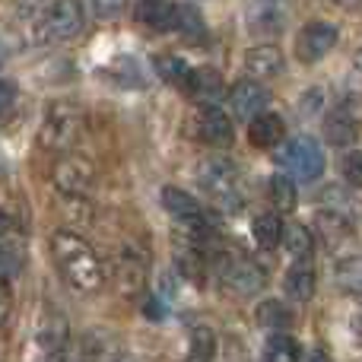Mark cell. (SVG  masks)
Listing matches in <instances>:
<instances>
[{
  "instance_id": "obj_1",
  "label": "cell",
  "mask_w": 362,
  "mask_h": 362,
  "mask_svg": "<svg viewBox=\"0 0 362 362\" xmlns=\"http://www.w3.org/2000/svg\"><path fill=\"white\" fill-rule=\"evenodd\" d=\"M51 255L54 264L61 270V276L76 289V293H95V289L105 283V270L102 261L93 248H89L86 238H80L70 229H57L51 235Z\"/></svg>"
},
{
  "instance_id": "obj_2",
  "label": "cell",
  "mask_w": 362,
  "mask_h": 362,
  "mask_svg": "<svg viewBox=\"0 0 362 362\" xmlns=\"http://www.w3.org/2000/svg\"><path fill=\"white\" fill-rule=\"evenodd\" d=\"M83 4L80 0H51L35 19V42L42 45H61L80 35L83 29Z\"/></svg>"
},
{
  "instance_id": "obj_3",
  "label": "cell",
  "mask_w": 362,
  "mask_h": 362,
  "mask_svg": "<svg viewBox=\"0 0 362 362\" xmlns=\"http://www.w3.org/2000/svg\"><path fill=\"white\" fill-rule=\"evenodd\" d=\"M274 159L283 169V175L289 172V178L308 181V185L325 175V165H327L325 150H321L312 137H293V140H286V144H280L274 150Z\"/></svg>"
},
{
  "instance_id": "obj_4",
  "label": "cell",
  "mask_w": 362,
  "mask_h": 362,
  "mask_svg": "<svg viewBox=\"0 0 362 362\" xmlns=\"http://www.w3.org/2000/svg\"><path fill=\"white\" fill-rule=\"evenodd\" d=\"M197 185L213 197V204L223 210H238L242 197L235 191V165L223 156H204L197 163Z\"/></svg>"
},
{
  "instance_id": "obj_5",
  "label": "cell",
  "mask_w": 362,
  "mask_h": 362,
  "mask_svg": "<svg viewBox=\"0 0 362 362\" xmlns=\"http://www.w3.org/2000/svg\"><path fill=\"white\" fill-rule=\"evenodd\" d=\"M219 283L232 296H257L267 283V274L248 257H232L219 264Z\"/></svg>"
},
{
  "instance_id": "obj_6",
  "label": "cell",
  "mask_w": 362,
  "mask_h": 362,
  "mask_svg": "<svg viewBox=\"0 0 362 362\" xmlns=\"http://www.w3.org/2000/svg\"><path fill=\"white\" fill-rule=\"evenodd\" d=\"M80 131V108L70 105V102H54L45 115V124H42V144L45 146H67L70 140L76 137Z\"/></svg>"
},
{
  "instance_id": "obj_7",
  "label": "cell",
  "mask_w": 362,
  "mask_h": 362,
  "mask_svg": "<svg viewBox=\"0 0 362 362\" xmlns=\"http://www.w3.org/2000/svg\"><path fill=\"white\" fill-rule=\"evenodd\" d=\"M334 45H337V25L315 19V23H308L305 29L299 32V38H296V57H299L302 64H315L331 54Z\"/></svg>"
},
{
  "instance_id": "obj_8",
  "label": "cell",
  "mask_w": 362,
  "mask_h": 362,
  "mask_svg": "<svg viewBox=\"0 0 362 362\" xmlns=\"http://www.w3.org/2000/svg\"><path fill=\"white\" fill-rule=\"evenodd\" d=\"M95 185V165L83 156H64L54 165V187L67 197H80Z\"/></svg>"
},
{
  "instance_id": "obj_9",
  "label": "cell",
  "mask_w": 362,
  "mask_h": 362,
  "mask_svg": "<svg viewBox=\"0 0 362 362\" xmlns=\"http://www.w3.org/2000/svg\"><path fill=\"white\" fill-rule=\"evenodd\" d=\"M181 89H185L194 102H204V108L216 105V102L226 95L223 76H219L213 67H191V74H187V80H185Z\"/></svg>"
},
{
  "instance_id": "obj_10",
  "label": "cell",
  "mask_w": 362,
  "mask_h": 362,
  "mask_svg": "<svg viewBox=\"0 0 362 362\" xmlns=\"http://www.w3.org/2000/svg\"><path fill=\"white\" fill-rule=\"evenodd\" d=\"M267 89L261 86V83H255V80H242V83H235L232 86V93H229V102H232V112L238 115V118H245V121H251L255 115H261L264 108H267Z\"/></svg>"
},
{
  "instance_id": "obj_11",
  "label": "cell",
  "mask_w": 362,
  "mask_h": 362,
  "mask_svg": "<svg viewBox=\"0 0 362 362\" xmlns=\"http://www.w3.org/2000/svg\"><path fill=\"white\" fill-rule=\"evenodd\" d=\"M286 137V124H283L280 115L274 112H261L248 121V140L257 150H276Z\"/></svg>"
},
{
  "instance_id": "obj_12",
  "label": "cell",
  "mask_w": 362,
  "mask_h": 362,
  "mask_svg": "<svg viewBox=\"0 0 362 362\" xmlns=\"http://www.w3.org/2000/svg\"><path fill=\"white\" fill-rule=\"evenodd\" d=\"M359 134V108L356 102H346L340 105L331 118L325 121V137L331 140L334 146H350Z\"/></svg>"
},
{
  "instance_id": "obj_13",
  "label": "cell",
  "mask_w": 362,
  "mask_h": 362,
  "mask_svg": "<svg viewBox=\"0 0 362 362\" xmlns=\"http://www.w3.org/2000/svg\"><path fill=\"white\" fill-rule=\"evenodd\" d=\"M197 137L206 146H229L232 144V121L216 105L200 108L197 115Z\"/></svg>"
},
{
  "instance_id": "obj_14",
  "label": "cell",
  "mask_w": 362,
  "mask_h": 362,
  "mask_svg": "<svg viewBox=\"0 0 362 362\" xmlns=\"http://www.w3.org/2000/svg\"><path fill=\"white\" fill-rule=\"evenodd\" d=\"M283 25H286V13H283V6L276 0H257L248 10V29L255 35L270 38L276 32H283Z\"/></svg>"
},
{
  "instance_id": "obj_15",
  "label": "cell",
  "mask_w": 362,
  "mask_h": 362,
  "mask_svg": "<svg viewBox=\"0 0 362 362\" xmlns=\"http://www.w3.org/2000/svg\"><path fill=\"white\" fill-rule=\"evenodd\" d=\"M175 6L178 4H172V0H137L134 16L156 32H169L175 29Z\"/></svg>"
},
{
  "instance_id": "obj_16",
  "label": "cell",
  "mask_w": 362,
  "mask_h": 362,
  "mask_svg": "<svg viewBox=\"0 0 362 362\" xmlns=\"http://www.w3.org/2000/svg\"><path fill=\"white\" fill-rule=\"evenodd\" d=\"M283 64H286V57L276 45H255L245 54V70L251 76H276L283 70Z\"/></svg>"
},
{
  "instance_id": "obj_17",
  "label": "cell",
  "mask_w": 362,
  "mask_h": 362,
  "mask_svg": "<svg viewBox=\"0 0 362 362\" xmlns=\"http://www.w3.org/2000/svg\"><path fill=\"white\" fill-rule=\"evenodd\" d=\"M67 337H70V327H67V318L57 312H48L42 318V325H38L35 331V344L42 346L45 353H61L64 346H67Z\"/></svg>"
},
{
  "instance_id": "obj_18",
  "label": "cell",
  "mask_w": 362,
  "mask_h": 362,
  "mask_svg": "<svg viewBox=\"0 0 362 362\" xmlns=\"http://www.w3.org/2000/svg\"><path fill=\"white\" fill-rule=\"evenodd\" d=\"M315 289H318V274H315V267H308V264H296V267H289L286 276H283V293L293 302H308L315 296Z\"/></svg>"
},
{
  "instance_id": "obj_19",
  "label": "cell",
  "mask_w": 362,
  "mask_h": 362,
  "mask_svg": "<svg viewBox=\"0 0 362 362\" xmlns=\"http://www.w3.org/2000/svg\"><path fill=\"white\" fill-rule=\"evenodd\" d=\"M280 242H283V248L289 251V257H296L299 264H305L308 257L315 255V232L308 229V226H302V223H289V226H283V235H280Z\"/></svg>"
},
{
  "instance_id": "obj_20",
  "label": "cell",
  "mask_w": 362,
  "mask_h": 362,
  "mask_svg": "<svg viewBox=\"0 0 362 362\" xmlns=\"http://www.w3.org/2000/svg\"><path fill=\"white\" fill-rule=\"evenodd\" d=\"M146 280V257H137L134 248H124L118 257V286L127 296H134Z\"/></svg>"
},
{
  "instance_id": "obj_21",
  "label": "cell",
  "mask_w": 362,
  "mask_h": 362,
  "mask_svg": "<svg viewBox=\"0 0 362 362\" xmlns=\"http://www.w3.org/2000/svg\"><path fill=\"white\" fill-rule=\"evenodd\" d=\"M159 197H163V206L178 219L181 226H191V223H197V219H204L200 204L194 197H187L181 187H163V194H159Z\"/></svg>"
},
{
  "instance_id": "obj_22",
  "label": "cell",
  "mask_w": 362,
  "mask_h": 362,
  "mask_svg": "<svg viewBox=\"0 0 362 362\" xmlns=\"http://www.w3.org/2000/svg\"><path fill=\"white\" fill-rule=\"evenodd\" d=\"M255 318H257V325L261 327L276 331V334H283L289 325H293V312H289L280 299H264L261 305L255 308Z\"/></svg>"
},
{
  "instance_id": "obj_23",
  "label": "cell",
  "mask_w": 362,
  "mask_h": 362,
  "mask_svg": "<svg viewBox=\"0 0 362 362\" xmlns=\"http://www.w3.org/2000/svg\"><path fill=\"white\" fill-rule=\"evenodd\" d=\"M251 232H255V242L261 245V248H276L280 235H283V219L276 216V213H261V216H255V223H251Z\"/></svg>"
},
{
  "instance_id": "obj_24",
  "label": "cell",
  "mask_w": 362,
  "mask_h": 362,
  "mask_svg": "<svg viewBox=\"0 0 362 362\" xmlns=\"http://www.w3.org/2000/svg\"><path fill=\"white\" fill-rule=\"evenodd\" d=\"M299 356H302L299 344L289 334H274L267 340V346H264V359L267 362H299Z\"/></svg>"
},
{
  "instance_id": "obj_25",
  "label": "cell",
  "mask_w": 362,
  "mask_h": 362,
  "mask_svg": "<svg viewBox=\"0 0 362 362\" xmlns=\"http://www.w3.org/2000/svg\"><path fill=\"white\" fill-rule=\"evenodd\" d=\"M270 200L276 204V210H283V213H289V210H296V204H299V194H296V181L289 178V175H274L270 178Z\"/></svg>"
},
{
  "instance_id": "obj_26",
  "label": "cell",
  "mask_w": 362,
  "mask_h": 362,
  "mask_svg": "<svg viewBox=\"0 0 362 362\" xmlns=\"http://www.w3.org/2000/svg\"><path fill=\"white\" fill-rule=\"evenodd\" d=\"M23 264H25V251H23V245H16V242H0V283H6V280H13V276L23 270Z\"/></svg>"
},
{
  "instance_id": "obj_27",
  "label": "cell",
  "mask_w": 362,
  "mask_h": 362,
  "mask_svg": "<svg viewBox=\"0 0 362 362\" xmlns=\"http://www.w3.org/2000/svg\"><path fill=\"white\" fill-rule=\"evenodd\" d=\"M156 74L163 76L165 83H172V86H185V80H187V74H191V67H187L181 57L175 54H163V57H156Z\"/></svg>"
},
{
  "instance_id": "obj_28",
  "label": "cell",
  "mask_w": 362,
  "mask_h": 362,
  "mask_svg": "<svg viewBox=\"0 0 362 362\" xmlns=\"http://www.w3.org/2000/svg\"><path fill=\"white\" fill-rule=\"evenodd\" d=\"M175 29H181L185 35L200 38L204 35V23H200V13L194 6H175Z\"/></svg>"
},
{
  "instance_id": "obj_29",
  "label": "cell",
  "mask_w": 362,
  "mask_h": 362,
  "mask_svg": "<svg viewBox=\"0 0 362 362\" xmlns=\"http://www.w3.org/2000/svg\"><path fill=\"white\" fill-rule=\"evenodd\" d=\"M337 283L346 293H359V257H346V261L337 264Z\"/></svg>"
},
{
  "instance_id": "obj_30",
  "label": "cell",
  "mask_w": 362,
  "mask_h": 362,
  "mask_svg": "<svg viewBox=\"0 0 362 362\" xmlns=\"http://www.w3.org/2000/svg\"><path fill=\"white\" fill-rule=\"evenodd\" d=\"M191 337H194L191 353H197V356H204V359H213V350H216V337H213L210 327H194Z\"/></svg>"
},
{
  "instance_id": "obj_31",
  "label": "cell",
  "mask_w": 362,
  "mask_h": 362,
  "mask_svg": "<svg viewBox=\"0 0 362 362\" xmlns=\"http://www.w3.org/2000/svg\"><path fill=\"white\" fill-rule=\"evenodd\" d=\"M344 178L350 181L353 187L362 181V156H359V150L346 153V159H344Z\"/></svg>"
},
{
  "instance_id": "obj_32",
  "label": "cell",
  "mask_w": 362,
  "mask_h": 362,
  "mask_svg": "<svg viewBox=\"0 0 362 362\" xmlns=\"http://www.w3.org/2000/svg\"><path fill=\"white\" fill-rule=\"evenodd\" d=\"M93 6H95V16L99 19H115L124 13L127 0H93Z\"/></svg>"
},
{
  "instance_id": "obj_33",
  "label": "cell",
  "mask_w": 362,
  "mask_h": 362,
  "mask_svg": "<svg viewBox=\"0 0 362 362\" xmlns=\"http://www.w3.org/2000/svg\"><path fill=\"white\" fill-rule=\"evenodd\" d=\"M13 102H16V83H10V80L0 76V115H4Z\"/></svg>"
},
{
  "instance_id": "obj_34",
  "label": "cell",
  "mask_w": 362,
  "mask_h": 362,
  "mask_svg": "<svg viewBox=\"0 0 362 362\" xmlns=\"http://www.w3.org/2000/svg\"><path fill=\"white\" fill-rule=\"evenodd\" d=\"M321 105H325V93L321 89H308L305 99H302V112H318Z\"/></svg>"
},
{
  "instance_id": "obj_35",
  "label": "cell",
  "mask_w": 362,
  "mask_h": 362,
  "mask_svg": "<svg viewBox=\"0 0 362 362\" xmlns=\"http://www.w3.org/2000/svg\"><path fill=\"white\" fill-rule=\"evenodd\" d=\"M10 305H13V293L6 283H0V325H4L6 315H10Z\"/></svg>"
},
{
  "instance_id": "obj_36",
  "label": "cell",
  "mask_w": 362,
  "mask_h": 362,
  "mask_svg": "<svg viewBox=\"0 0 362 362\" xmlns=\"http://www.w3.org/2000/svg\"><path fill=\"white\" fill-rule=\"evenodd\" d=\"M299 362H331V356H327L321 346H315V350H308L305 356H299Z\"/></svg>"
},
{
  "instance_id": "obj_37",
  "label": "cell",
  "mask_w": 362,
  "mask_h": 362,
  "mask_svg": "<svg viewBox=\"0 0 362 362\" xmlns=\"http://www.w3.org/2000/svg\"><path fill=\"white\" fill-rule=\"evenodd\" d=\"M6 229H10V216H6V213L4 210H0V235H4V232Z\"/></svg>"
},
{
  "instance_id": "obj_38",
  "label": "cell",
  "mask_w": 362,
  "mask_h": 362,
  "mask_svg": "<svg viewBox=\"0 0 362 362\" xmlns=\"http://www.w3.org/2000/svg\"><path fill=\"white\" fill-rule=\"evenodd\" d=\"M185 362H210V359H204V356H197V353H191V356H187Z\"/></svg>"
},
{
  "instance_id": "obj_39",
  "label": "cell",
  "mask_w": 362,
  "mask_h": 362,
  "mask_svg": "<svg viewBox=\"0 0 362 362\" xmlns=\"http://www.w3.org/2000/svg\"><path fill=\"white\" fill-rule=\"evenodd\" d=\"M334 4H340V6H356L359 0H334Z\"/></svg>"
}]
</instances>
